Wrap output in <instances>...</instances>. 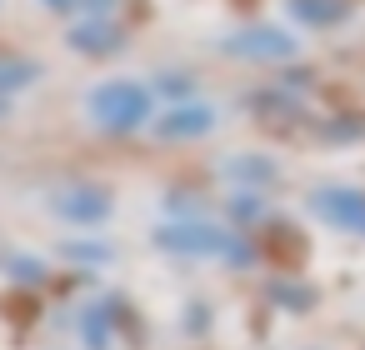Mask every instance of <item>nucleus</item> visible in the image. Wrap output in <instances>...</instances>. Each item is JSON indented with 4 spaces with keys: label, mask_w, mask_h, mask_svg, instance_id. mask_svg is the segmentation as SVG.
<instances>
[{
    "label": "nucleus",
    "mask_w": 365,
    "mask_h": 350,
    "mask_svg": "<svg viewBox=\"0 0 365 350\" xmlns=\"http://www.w3.org/2000/svg\"><path fill=\"white\" fill-rule=\"evenodd\" d=\"M145 110H150V96L140 91V86H125V81H115V86H106V91H96V115L106 120V125H140L145 120Z\"/></svg>",
    "instance_id": "1"
},
{
    "label": "nucleus",
    "mask_w": 365,
    "mask_h": 350,
    "mask_svg": "<svg viewBox=\"0 0 365 350\" xmlns=\"http://www.w3.org/2000/svg\"><path fill=\"white\" fill-rule=\"evenodd\" d=\"M230 51L235 56H290V41L285 36H275V31H250V36H235L230 41Z\"/></svg>",
    "instance_id": "2"
},
{
    "label": "nucleus",
    "mask_w": 365,
    "mask_h": 350,
    "mask_svg": "<svg viewBox=\"0 0 365 350\" xmlns=\"http://www.w3.org/2000/svg\"><path fill=\"white\" fill-rule=\"evenodd\" d=\"M205 125H210V110H175L160 125V135H190V130H205Z\"/></svg>",
    "instance_id": "3"
},
{
    "label": "nucleus",
    "mask_w": 365,
    "mask_h": 350,
    "mask_svg": "<svg viewBox=\"0 0 365 350\" xmlns=\"http://www.w3.org/2000/svg\"><path fill=\"white\" fill-rule=\"evenodd\" d=\"M71 41H81V46H91V51H101V46H110V31H106V26H86V31H76Z\"/></svg>",
    "instance_id": "4"
},
{
    "label": "nucleus",
    "mask_w": 365,
    "mask_h": 350,
    "mask_svg": "<svg viewBox=\"0 0 365 350\" xmlns=\"http://www.w3.org/2000/svg\"><path fill=\"white\" fill-rule=\"evenodd\" d=\"M51 6H71V0H51Z\"/></svg>",
    "instance_id": "5"
}]
</instances>
